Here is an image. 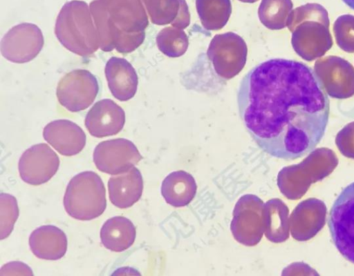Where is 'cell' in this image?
Masks as SVG:
<instances>
[{
  "label": "cell",
  "instance_id": "obj_20",
  "mask_svg": "<svg viewBox=\"0 0 354 276\" xmlns=\"http://www.w3.org/2000/svg\"><path fill=\"white\" fill-rule=\"evenodd\" d=\"M29 246L37 257L57 260L66 252L67 238L66 234L57 226L45 225L32 232L29 237Z\"/></svg>",
  "mask_w": 354,
  "mask_h": 276
},
{
  "label": "cell",
  "instance_id": "obj_19",
  "mask_svg": "<svg viewBox=\"0 0 354 276\" xmlns=\"http://www.w3.org/2000/svg\"><path fill=\"white\" fill-rule=\"evenodd\" d=\"M109 199L118 208H127L136 203L142 196L143 180L136 167L115 175L108 181Z\"/></svg>",
  "mask_w": 354,
  "mask_h": 276
},
{
  "label": "cell",
  "instance_id": "obj_21",
  "mask_svg": "<svg viewBox=\"0 0 354 276\" xmlns=\"http://www.w3.org/2000/svg\"><path fill=\"white\" fill-rule=\"evenodd\" d=\"M196 190L195 179L185 170L171 172L161 185L162 196L167 204L174 207L188 205L194 198Z\"/></svg>",
  "mask_w": 354,
  "mask_h": 276
},
{
  "label": "cell",
  "instance_id": "obj_7",
  "mask_svg": "<svg viewBox=\"0 0 354 276\" xmlns=\"http://www.w3.org/2000/svg\"><path fill=\"white\" fill-rule=\"evenodd\" d=\"M328 228L338 251L354 264V181L345 187L333 202Z\"/></svg>",
  "mask_w": 354,
  "mask_h": 276
},
{
  "label": "cell",
  "instance_id": "obj_26",
  "mask_svg": "<svg viewBox=\"0 0 354 276\" xmlns=\"http://www.w3.org/2000/svg\"><path fill=\"white\" fill-rule=\"evenodd\" d=\"M156 41L159 50L172 58L183 55L189 46L188 37L184 30L173 26L162 29L157 34Z\"/></svg>",
  "mask_w": 354,
  "mask_h": 276
},
{
  "label": "cell",
  "instance_id": "obj_4",
  "mask_svg": "<svg viewBox=\"0 0 354 276\" xmlns=\"http://www.w3.org/2000/svg\"><path fill=\"white\" fill-rule=\"evenodd\" d=\"M55 33L66 49L80 56H89L100 48L97 29L87 5L82 1H73L64 6L57 18Z\"/></svg>",
  "mask_w": 354,
  "mask_h": 276
},
{
  "label": "cell",
  "instance_id": "obj_16",
  "mask_svg": "<svg viewBox=\"0 0 354 276\" xmlns=\"http://www.w3.org/2000/svg\"><path fill=\"white\" fill-rule=\"evenodd\" d=\"M125 123L124 110L109 99L97 101L87 112L85 126L93 137L102 138L120 132Z\"/></svg>",
  "mask_w": 354,
  "mask_h": 276
},
{
  "label": "cell",
  "instance_id": "obj_14",
  "mask_svg": "<svg viewBox=\"0 0 354 276\" xmlns=\"http://www.w3.org/2000/svg\"><path fill=\"white\" fill-rule=\"evenodd\" d=\"M59 159L46 144L32 146L21 156L19 172L26 183L37 186L49 181L57 172Z\"/></svg>",
  "mask_w": 354,
  "mask_h": 276
},
{
  "label": "cell",
  "instance_id": "obj_24",
  "mask_svg": "<svg viewBox=\"0 0 354 276\" xmlns=\"http://www.w3.org/2000/svg\"><path fill=\"white\" fill-rule=\"evenodd\" d=\"M197 10L202 26L207 30H218L227 23L231 7L227 0H218L216 3L198 0Z\"/></svg>",
  "mask_w": 354,
  "mask_h": 276
},
{
  "label": "cell",
  "instance_id": "obj_3",
  "mask_svg": "<svg viewBox=\"0 0 354 276\" xmlns=\"http://www.w3.org/2000/svg\"><path fill=\"white\" fill-rule=\"evenodd\" d=\"M329 26L327 11L322 6L308 4L297 8L287 25L295 52L307 61L324 56L333 45Z\"/></svg>",
  "mask_w": 354,
  "mask_h": 276
},
{
  "label": "cell",
  "instance_id": "obj_9",
  "mask_svg": "<svg viewBox=\"0 0 354 276\" xmlns=\"http://www.w3.org/2000/svg\"><path fill=\"white\" fill-rule=\"evenodd\" d=\"M247 55L245 41L232 32L216 34L207 50V55L215 72L225 79L233 78L243 70Z\"/></svg>",
  "mask_w": 354,
  "mask_h": 276
},
{
  "label": "cell",
  "instance_id": "obj_27",
  "mask_svg": "<svg viewBox=\"0 0 354 276\" xmlns=\"http://www.w3.org/2000/svg\"><path fill=\"white\" fill-rule=\"evenodd\" d=\"M19 216L17 199L7 193L0 195V237H8L13 230Z\"/></svg>",
  "mask_w": 354,
  "mask_h": 276
},
{
  "label": "cell",
  "instance_id": "obj_8",
  "mask_svg": "<svg viewBox=\"0 0 354 276\" xmlns=\"http://www.w3.org/2000/svg\"><path fill=\"white\" fill-rule=\"evenodd\" d=\"M264 203L257 195L247 194L236 201L230 224L234 238L240 244L254 246L265 231Z\"/></svg>",
  "mask_w": 354,
  "mask_h": 276
},
{
  "label": "cell",
  "instance_id": "obj_5",
  "mask_svg": "<svg viewBox=\"0 0 354 276\" xmlns=\"http://www.w3.org/2000/svg\"><path fill=\"white\" fill-rule=\"evenodd\" d=\"M337 164L338 159L332 150L317 148L299 164L283 167L279 172V189L288 199H298L312 184L330 175Z\"/></svg>",
  "mask_w": 354,
  "mask_h": 276
},
{
  "label": "cell",
  "instance_id": "obj_12",
  "mask_svg": "<svg viewBox=\"0 0 354 276\" xmlns=\"http://www.w3.org/2000/svg\"><path fill=\"white\" fill-rule=\"evenodd\" d=\"M41 30L35 24L22 23L15 26L3 36L1 52L7 60L23 63L35 59L44 46Z\"/></svg>",
  "mask_w": 354,
  "mask_h": 276
},
{
  "label": "cell",
  "instance_id": "obj_22",
  "mask_svg": "<svg viewBox=\"0 0 354 276\" xmlns=\"http://www.w3.org/2000/svg\"><path fill=\"white\" fill-rule=\"evenodd\" d=\"M133 224L127 217L117 216L107 219L102 226L100 239L103 246L114 252H122L131 247L136 239Z\"/></svg>",
  "mask_w": 354,
  "mask_h": 276
},
{
  "label": "cell",
  "instance_id": "obj_23",
  "mask_svg": "<svg viewBox=\"0 0 354 276\" xmlns=\"http://www.w3.org/2000/svg\"><path fill=\"white\" fill-rule=\"evenodd\" d=\"M266 237L279 244L287 240L290 233L289 209L279 198H273L264 204Z\"/></svg>",
  "mask_w": 354,
  "mask_h": 276
},
{
  "label": "cell",
  "instance_id": "obj_15",
  "mask_svg": "<svg viewBox=\"0 0 354 276\" xmlns=\"http://www.w3.org/2000/svg\"><path fill=\"white\" fill-rule=\"evenodd\" d=\"M326 206L316 198H308L299 203L290 217L292 237L300 241L315 237L326 222Z\"/></svg>",
  "mask_w": 354,
  "mask_h": 276
},
{
  "label": "cell",
  "instance_id": "obj_30",
  "mask_svg": "<svg viewBox=\"0 0 354 276\" xmlns=\"http://www.w3.org/2000/svg\"><path fill=\"white\" fill-rule=\"evenodd\" d=\"M12 275H32L31 269L24 263L12 262L4 264L0 270V276Z\"/></svg>",
  "mask_w": 354,
  "mask_h": 276
},
{
  "label": "cell",
  "instance_id": "obj_2",
  "mask_svg": "<svg viewBox=\"0 0 354 276\" xmlns=\"http://www.w3.org/2000/svg\"><path fill=\"white\" fill-rule=\"evenodd\" d=\"M91 8L102 50L130 53L143 43L149 21L138 0L95 1Z\"/></svg>",
  "mask_w": 354,
  "mask_h": 276
},
{
  "label": "cell",
  "instance_id": "obj_25",
  "mask_svg": "<svg viewBox=\"0 0 354 276\" xmlns=\"http://www.w3.org/2000/svg\"><path fill=\"white\" fill-rule=\"evenodd\" d=\"M291 8L288 0H264L259 10V17L267 28L281 30L288 25Z\"/></svg>",
  "mask_w": 354,
  "mask_h": 276
},
{
  "label": "cell",
  "instance_id": "obj_13",
  "mask_svg": "<svg viewBox=\"0 0 354 276\" xmlns=\"http://www.w3.org/2000/svg\"><path fill=\"white\" fill-rule=\"evenodd\" d=\"M142 157L130 140L118 138L103 141L94 149L93 159L101 172L118 175L130 170Z\"/></svg>",
  "mask_w": 354,
  "mask_h": 276
},
{
  "label": "cell",
  "instance_id": "obj_1",
  "mask_svg": "<svg viewBox=\"0 0 354 276\" xmlns=\"http://www.w3.org/2000/svg\"><path fill=\"white\" fill-rule=\"evenodd\" d=\"M237 103L257 146L286 160L313 151L329 118V99L315 71L286 59H271L252 68L240 83Z\"/></svg>",
  "mask_w": 354,
  "mask_h": 276
},
{
  "label": "cell",
  "instance_id": "obj_11",
  "mask_svg": "<svg viewBox=\"0 0 354 276\" xmlns=\"http://www.w3.org/2000/svg\"><path fill=\"white\" fill-rule=\"evenodd\" d=\"M314 71L330 97L346 99L354 96V67L348 61L335 55L320 57Z\"/></svg>",
  "mask_w": 354,
  "mask_h": 276
},
{
  "label": "cell",
  "instance_id": "obj_29",
  "mask_svg": "<svg viewBox=\"0 0 354 276\" xmlns=\"http://www.w3.org/2000/svg\"><path fill=\"white\" fill-rule=\"evenodd\" d=\"M335 141L344 156L354 159V121L345 125L337 132Z\"/></svg>",
  "mask_w": 354,
  "mask_h": 276
},
{
  "label": "cell",
  "instance_id": "obj_31",
  "mask_svg": "<svg viewBox=\"0 0 354 276\" xmlns=\"http://www.w3.org/2000/svg\"><path fill=\"white\" fill-rule=\"evenodd\" d=\"M348 7L354 10V0H342Z\"/></svg>",
  "mask_w": 354,
  "mask_h": 276
},
{
  "label": "cell",
  "instance_id": "obj_6",
  "mask_svg": "<svg viewBox=\"0 0 354 276\" xmlns=\"http://www.w3.org/2000/svg\"><path fill=\"white\" fill-rule=\"evenodd\" d=\"M66 213L72 217L87 221L100 216L106 208V190L100 176L93 171L75 175L64 197Z\"/></svg>",
  "mask_w": 354,
  "mask_h": 276
},
{
  "label": "cell",
  "instance_id": "obj_10",
  "mask_svg": "<svg viewBox=\"0 0 354 276\" xmlns=\"http://www.w3.org/2000/svg\"><path fill=\"white\" fill-rule=\"evenodd\" d=\"M99 90L96 77L86 70H74L59 81L56 95L59 103L71 112L87 108Z\"/></svg>",
  "mask_w": 354,
  "mask_h": 276
},
{
  "label": "cell",
  "instance_id": "obj_28",
  "mask_svg": "<svg viewBox=\"0 0 354 276\" xmlns=\"http://www.w3.org/2000/svg\"><path fill=\"white\" fill-rule=\"evenodd\" d=\"M333 33L337 45L348 53L354 52V16L344 14L333 24Z\"/></svg>",
  "mask_w": 354,
  "mask_h": 276
},
{
  "label": "cell",
  "instance_id": "obj_18",
  "mask_svg": "<svg viewBox=\"0 0 354 276\" xmlns=\"http://www.w3.org/2000/svg\"><path fill=\"white\" fill-rule=\"evenodd\" d=\"M104 72L109 88L114 97L125 101L134 97L138 78L134 68L128 61L112 57L106 62Z\"/></svg>",
  "mask_w": 354,
  "mask_h": 276
},
{
  "label": "cell",
  "instance_id": "obj_17",
  "mask_svg": "<svg viewBox=\"0 0 354 276\" xmlns=\"http://www.w3.org/2000/svg\"><path fill=\"white\" fill-rule=\"evenodd\" d=\"M44 139L59 154L72 156L80 152L86 144V135L75 123L58 119L48 124L44 128Z\"/></svg>",
  "mask_w": 354,
  "mask_h": 276
}]
</instances>
